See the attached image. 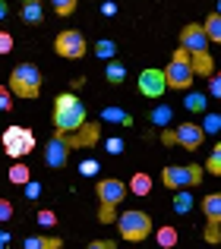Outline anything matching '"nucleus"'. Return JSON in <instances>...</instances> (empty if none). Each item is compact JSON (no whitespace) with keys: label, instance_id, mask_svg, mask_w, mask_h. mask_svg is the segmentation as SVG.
I'll list each match as a JSON object with an SVG mask.
<instances>
[{"label":"nucleus","instance_id":"nucleus-13","mask_svg":"<svg viewBox=\"0 0 221 249\" xmlns=\"http://www.w3.org/2000/svg\"><path fill=\"white\" fill-rule=\"evenodd\" d=\"M98 123H86V126H79V133L76 136H67V142H70V148H79V145H95V142H98Z\"/></svg>","mask_w":221,"mask_h":249},{"label":"nucleus","instance_id":"nucleus-42","mask_svg":"<svg viewBox=\"0 0 221 249\" xmlns=\"http://www.w3.org/2000/svg\"><path fill=\"white\" fill-rule=\"evenodd\" d=\"M3 243H10V233H3V231H0V246H3Z\"/></svg>","mask_w":221,"mask_h":249},{"label":"nucleus","instance_id":"nucleus-40","mask_svg":"<svg viewBox=\"0 0 221 249\" xmlns=\"http://www.w3.org/2000/svg\"><path fill=\"white\" fill-rule=\"evenodd\" d=\"M101 13H105V16H114L117 6H114V3H105V6H101Z\"/></svg>","mask_w":221,"mask_h":249},{"label":"nucleus","instance_id":"nucleus-32","mask_svg":"<svg viewBox=\"0 0 221 249\" xmlns=\"http://www.w3.org/2000/svg\"><path fill=\"white\" fill-rule=\"evenodd\" d=\"M13 51V35L10 32H0V54H10Z\"/></svg>","mask_w":221,"mask_h":249},{"label":"nucleus","instance_id":"nucleus-2","mask_svg":"<svg viewBox=\"0 0 221 249\" xmlns=\"http://www.w3.org/2000/svg\"><path fill=\"white\" fill-rule=\"evenodd\" d=\"M86 123V107L76 95H57L54 98V126L57 133H76Z\"/></svg>","mask_w":221,"mask_h":249},{"label":"nucleus","instance_id":"nucleus-3","mask_svg":"<svg viewBox=\"0 0 221 249\" xmlns=\"http://www.w3.org/2000/svg\"><path fill=\"white\" fill-rule=\"evenodd\" d=\"M10 89H13V95H19V98H38V91H41V73H38V67L19 63L10 73Z\"/></svg>","mask_w":221,"mask_h":249},{"label":"nucleus","instance_id":"nucleus-29","mask_svg":"<svg viewBox=\"0 0 221 249\" xmlns=\"http://www.w3.org/2000/svg\"><path fill=\"white\" fill-rule=\"evenodd\" d=\"M209 170L212 174H221V145L212 148V158H209Z\"/></svg>","mask_w":221,"mask_h":249},{"label":"nucleus","instance_id":"nucleus-34","mask_svg":"<svg viewBox=\"0 0 221 249\" xmlns=\"http://www.w3.org/2000/svg\"><path fill=\"white\" fill-rule=\"evenodd\" d=\"M209 91H212V98H218V95H221V79H218L215 73L209 76Z\"/></svg>","mask_w":221,"mask_h":249},{"label":"nucleus","instance_id":"nucleus-41","mask_svg":"<svg viewBox=\"0 0 221 249\" xmlns=\"http://www.w3.org/2000/svg\"><path fill=\"white\" fill-rule=\"evenodd\" d=\"M6 13H10V6H6V0H0V22L6 19Z\"/></svg>","mask_w":221,"mask_h":249},{"label":"nucleus","instance_id":"nucleus-38","mask_svg":"<svg viewBox=\"0 0 221 249\" xmlns=\"http://www.w3.org/2000/svg\"><path fill=\"white\" fill-rule=\"evenodd\" d=\"M92 249H114V240H95Z\"/></svg>","mask_w":221,"mask_h":249},{"label":"nucleus","instance_id":"nucleus-22","mask_svg":"<svg viewBox=\"0 0 221 249\" xmlns=\"http://www.w3.org/2000/svg\"><path fill=\"white\" fill-rule=\"evenodd\" d=\"M158 246H177V231L174 227H158Z\"/></svg>","mask_w":221,"mask_h":249},{"label":"nucleus","instance_id":"nucleus-8","mask_svg":"<svg viewBox=\"0 0 221 249\" xmlns=\"http://www.w3.org/2000/svg\"><path fill=\"white\" fill-rule=\"evenodd\" d=\"M3 148L10 158H25L29 152H35V136L25 126H10L3 133Z\"/></svg>","mask_w":221,"mask_h":249},{"label":"nucleus","instance_id":"nucleus-39","mask_svg":"<svg viewBox=\"0 0 221 249\" xmlns=\"http://www.w3.org/2000/svg\"><path fill=\"white\" fill-rule=\"evenodd\" d=\"M0 110H10V95H6V89H0Z\"/></svg>","mask_w":221,"mask_h":249},{"label":"nucleus","instance_id":"nucleus-26","mask_svg":"<svg viewBox=\"0 0 221 249\" xmlns=\"http://www.w3.org/2000/svg\"><path fill=\"white\" fill-rule=\"evenodd\" d=\"M29 177L32 174H29V167H25V164H13L10 167V180L19 183V186H22V183H29Z\"/></svg>","mask_w":221,"mask_h":249},{"label":"nucleus","instance_id":"nucleus-30","mask_svg":"<svg viewBox=\"0 0 221 249\" xmlns=\"http://www.w3.org/2000/svg\"><path fill=\"white\" fill-rule=\"evenodd\" d=\"M79 174H82V177L98 174V161H92V158H89V161H82V164H79Z\"/></svg>","mask_w":221,"mask_h":249},{"label":"nucleus","instance_id":"nucleus-27","mask_svg":"<svg viewBox=\"0 0 221 249\" xmlns=\"http://www.w3.org/2000/svg\"><path fill=\"white\" fill-rule=\"evenodd\" d=\"M218 129H221V117H218V114H205L203 133H218Z\"/></svg>","mask_w":221,"mask_h":249},{"label":"nucleus","instance_id":"nucleus-15","mask_svg":"<svg viewBox=\"0 0 221 249\" xmlns=\"http://www.w3.org/2000/svg\"><path fill=\"white\" fill-rule=\"evenodd\" d=\"M101 120H105V123H117V126H133V117H129L127 110H120V107H105V110H101Z\"/></svg>","mask_w":221,"mask_h":249},{"label":"nucleus","instance_id":"nucleus-24","mask_svg":"<svg viewBox=\"0 0 221 249\" xmlns=\"http://www.w3.org/2000/svg\"><path fill=\"white\" fill-rule=\"evenodd\" d=\"M114 51H117V44L108 41V38H101V41L95 44V54H98L101 60H110V57H114Z\"/></svg>","mask_w":221,"mask_h":249},{"label":"nucleus","instance_id":"nucleus-17","mask_svg":"<svg viewBox=\"0 0 221 249\" xmlns=\"http://www.w3.org/2000/svg\"><path fill=\"white\" fill-rule=\"evenodd\" d=\"M129 193L148 196V193H152V177H148V174H136L133 180H129Z\"/></svg>","mask_w":221,"mask_h":249},{"label":"nucleus","instance_id":"nucleus-11","mask_svg":"<svg viewBox=\"0 0 221 249\" xmlns=\"http://www.w3.org/2000/svg\"><path fill=\"white\" fill-rule=\"evenodd\" d=\"M67 158H70V142H67L63 133H57L54 139L44 145V164H48V167H63Z\"/></svg>","mask_w":221,"mask_h":249},{"label":"nucleus","instance_id":"nucleus-23","mask_svg":"<svg viewBox=\"0 0 221 249\" xmlns=\"http://www.w3.org/2000/svg\"><path fill=\"white\" fill-rule=\"evenodd\" d=\"M152 123H155V126H167V123H171V107H167V104L155 107L152 110Z\"/></svg>","mask_w":221,"mask_h":249},{"label":"nucleus","instance_id":"nucleus-20","mask_svg":"<svg viewBox=\"0 0 221 249\" xmlns=\"http://www.w3.org/2000/svg\"><path fill=\"white\" fill-rule=\"evenodd\" d=\"M184 104H186V110H193V114H203V110H205V95H199V91H190Z\"/></svg>","mask_w":221,"mask_h":249},{"label":"nucleus","instance_id":"nucleus-36","mask_svg":"<svg viewBox=\"0 0 221 249\" xmlns=\"http://www.w3.org/2000/svg\"><path fill=\"white\" fill-rule=\"evenodd\" d=\"M25 186V196H29V199H38V196H41V186H38V183H22Z\"/></svg>","mask_w":221,"mask_h":249},{"label":"nucleus","instance_id":"nucleus-28","mask_svg":"<svg viewBox=\"0 0 221 249\" xmlns=\"http://www.w3.org/2000/svg\"><path fill=\"white\" fill-rule=\"evenodd\" d=\"M54 10L60 13V16H70V13L76 10V0H54Z\"/></svg>","mask_w":221,"mask_h":249},{"label":"nucleus","instance_id":"nucleus-35","mask_svg":"<svg viewBox=\"0 0 221 249\" xmlns=\"http://www.w3.org/2000/svg\"><path fill=\"white\" fill-rule=\"evenodd\" d=\"M218 227H221V224H209V227H205V240H209V243H218V237H221Z\"/></svg>","mask_w":221,"mask_h":249},{"label":"nucleus","instance_id":"nucleus-21","mask_svg":"<svg viewBox=\"0 0 221 249\" xmlns=\"http://www.w3.org/2000/svg\"><path fill=\"white\" fill-rule=\"evenodd\" d=\"M190 208H193L190 193H177V196H174V212H177V214H190Z\"/></svg>","mask_w":221,"mask_h":249},{"label":"nucleus","instance_id":"nucleus-37","mask_svg":"<svg viewBox=\"0 0 221 249\" xmlns=\"http://www.w3.org/2000/svg\"><path fill=\"white\" fill-rule=\"evenodd\" d=\"M108 152H110V155H120V152H123V139H110V142H108Z\"/></svg>","mask_w":221,"mask_h":249},{"label":"nucleus","instance_id":"nucleus-10","mask_svg":"<svg viewBox=\"0 0 221 249\" xmlns=\"http://www.w3.org/2000/svg\"><path fill=\"white\" fill-rule=\"evenodd\" d=\"M203 126H196V123H180V126L171 129V145H184V148H199L203 145Z\"/></svg>","mask_w":221,"mask_h":249},{"label":"nucleus","instance_id":"nucleus-33","mask_svg":"<svg viewBox=\"0 0 221 249\" xmlns=\"http://www.w3.org/2000/svg\"><path fill=\"white\" fill-rule=\"evenodd\" d=\"M13 218V205L10 199H0V221H10Z\"/></svg>","mask_w":221,"mask_h":249},{"label":"nucleus","instance_id":"nucleus-25","mask_svg":"<svg viewBox=\"0 0 221 249\" xmlns=\"http://www.w3.org/2000/svg\"><path fill=\"white\" fill-rule=\"evenodd\" d=\"M123 79H127V70H123V63H108V82L120 85Z\"/></svg>","mask_w":221,"mask_h":249},{"label":"nucleus","instance_id":"nucleus-7","mask_svg":"<svg viewBox=\"0 0 221 249\" xmlns=\"http://www.w3.org/2000/svg\"><path fill=\"white\" fill-rule=\"evenodd\" d=\"M152 233V218L146 212H123L120 214V237L129 243H139Z\"/></svg>","mask_w":221,"mask_h":249},{"label":"nucleus","instance_id":"nucleus-14","mask_svg":"<svg viewBox=\"0 0 221 249\" xmlns=\"http://www.w3.org/2000/svg\"><path fill=\"white\" fill-rule=\"evenodd\" d=\"M203 212H205V218H209V224H221V196L218 193H212V196L203 199Z\"/></svg>","mask_w":221,"mask_h":249},{"label":"nucleus","instance_id":"nucleus-1","mask_svg":"<svg viewBox=\"0 0 221 249\" xmlns=\"http://www.w3.org/2000/svg\"><path fill=\"white\" fill-rule=\"evenodd\" d=\"M180 48L190 54V67L193 73L199 76H212L215 73V63H212V54H209V38H205L203 25H184L180 32Z\"/></svg>","mask_w":221,"mask_h":249},{"label":"nucleus","instance_id":"nucleus-16","mask_svg":"<svg viewBox=\"0 0 221 249\" xmlns=\"http://www.w3.org/2000/svg\"><path fill=\"white\" fill-rule=\"evenodd\" d=\"M22 19L25 22H41L44 19V10H41V3H38V0H22Z\"/></svg>","mask_w":221,"mask_h":249},{"label":"nucleus","instance_id":"nucleus-6","mask_svg":"<svg viewBox=\"0 0 221 249\" xmlns=\"http://www.w3.org/2000/svg\"><path fill=\"white\" fill-rule=\"evenodd\" d=\"M123 196H127V186H123L120 180H101L98 183V199H101V212H98V221L101 224H108L110 214H114V208L123 202Z\"/></svg>","mask_w":221,"mask_h":249},{"label":"nucleus","instance_id":"nucleus-31","mask_svg":"<svg viewBox=\"0 0 221 249\" xmlns=\"http://www.w3.org/2000/svg\"><path fill=\"white\" fill-rule=\"evenodd\" d=\"M38 224H41V227H54L57 224V214L54 212H38Z\"/></svg>","mask_w":221,"mask_h":249},{"label":"nucleus","instance_id":"nucleus-18","mask_svg":"<svg viewBox=\"0 0 221 249\" xmlns=\"http://www.w3.org/2000/svg\"><path fill=\"white\" fill-rule=\"evenodd\" d=\"M203 32H205V38H212V41H221V13H218V10L212 13L209 19H205Z\"/></svg>","mask_w":221,"mask_h":249},{"label":"nucleus","instance_id":"nucleus-12","mask_svg":"<svg viewBox=\"0 0 221 249\" xmlns=\"http://www.w3.org/2000/svg\"><path fill=\"white\" fill-rule=\"evenodd\" d=\"M165 73H161V70H142L139 73V91L146 98H161L165 95Z\"/></svg>","mask_w":221,"mask_h":249},{"label":"nucleus","instance_id":"nucleus-19","mask_svg":"<svg viewBox=\"0 0 221 249\" xmlns=\"http://www.w3.org/2000/svg\"><path fill=\"white\" fill-rule=\"evenodd\" d=\"M25 249H60V237H29Z\"/></svg>","mask_w":221,"mask_h":249},{"label":"nucleus","instance_id":"nucleus-5","mask_svg":"<svg viewBox=\"0 0 221 249\" xmlns=\"http://www.w3.org/2000/svg\"><path fill=\"white\" fill-rule=\"evenodd\" d=\"M161 183H165V186H171V189L199 186V183H203V167H199V164H186V167L171 164V167L161 170Z\"/></svg>","mask_w":221,"mask_h":249},{"label":"nucleus","instance_id":"nucleus-9","mask_svg":"<svg viewBox=\"0 0 221 249\" xmlns=\"http://www.w3.org/2000/svg\"><path fill=\"white\" fill-rule=\"evenodd\" d=\"M54 48H57V54H60V57H70V60H76V57L86 54V38H82L76 29H67V32H60V35H57Z\"/></svg>","mask_w":221,"mask_h":249},{"label":"nucleus","instance_id":"nucleus-4","mask_svg":"<svg viewBox=\"0 0 221 249\" xmlns=\"http://www.w3.org/2000/svg\"><path fill=\"white\" fill-rule=\"evenodd\" d=\"M190 82H193L190 54L180 48V51H174L171 63L165 67V85H167V89H190Z\"/></svg>","mask_w":221,"mask_h":249}]
</instances>
